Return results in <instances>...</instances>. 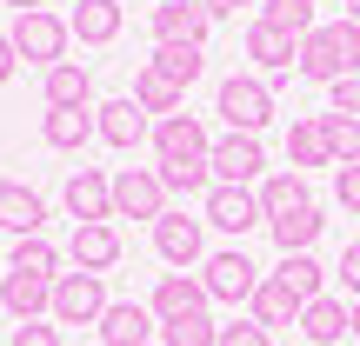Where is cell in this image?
<instances>
[{
  "label": "cell",
  "mask_w": 360,
  "mask_h": 346,
  "mask_svg": "<svg viewBox=\"0 0 360 346\" xmlns=\"http://www.w3.org/2000/svg\"><path fill=\"white\" fill-rule=\"evenodd\" d=\"M300 74H307V80H321V87H334V80L360 74V27H354V20L314 27V34L300 40Z\"/></svg>",
  "instance_id": "6da1fadb"
},
{
  "label": "cell",
  "mask_w": 360,
  "mask_h": 346,
  "mask_svg": "<svg viewBox=\"0 0 360 346\" xmlns=\"http://www.w3.org/2000/svg\"><path fill=\"white\" fill-rule=\"evenodd\" d=\"M114 307L107 300V273H60L53 280V307H47V320L53 326H101V313Z\"/></svg>",
  "instance_id": "7a4b0ae2"
},
{
  "label": "cell",
  "mask_w": 360,
  "mask_h": 346,
  "mask_svg": "<svg viewBox=\"0 0 360 346\" xmlns=\"http://www.w3.org/2000/svg\"><path fill=\"white\" fill-rule=\"evenodd\" d=\"M214 114L227 120V133H260L274 120V87L260 74H233V80H220Z\"/></svg>",
  "instance_id": "3957f363"
},
{
  "label": "cell",
  "mask_w": 360,
  "mask_h": 346,
  "mask_svg": "<svg viewBox=\"0 0 360 346\" xmlns=\"http://www.w3.org/2000/svg\"><path fill=\"white\" fill-rule=\"evenodd\" d=\"M7 40H13V53H20V60H34L40 74H47V67H60V60H67V40H74V34H67L60 13L40 7V13H13Z\"/></svg>",
  "instance_id": "277c9868"
},
{
  "label": "cell",
  "mask_w": 360,
  "mask_h": 346,
  "mask_svg": "<svg viewBox=\"0 0 360 346\" xmlns=\"http://www.w3.org/2000/svg\"><path fill=\"white\" fill-rule=\"evenodd\" d=\"M160 213H167L160 167H120L114 173V220H160Z\"/></svg>",
  "instance_id": "5b68a950"
},
{
  "label": "cell",
  "mask_w": 360,
  "mask_h": 346,
  "mask_svg": "<svg viewBox=\"0 0 360 346\" xmlns=\"http://www.w3.org/2000/svg\"><path fill=\"white\" fill-rule=\"evenodd\" d=\"M207 167H214L220 187H254L267 173V147H260V133H227V140H214Z\"/></svg>",
  "instance_id": "8992f818"
},
{
  "label": "cell",
  "mask_w": 360,
  "mask_h": 346,
  "mask_svg": "<svg viewBox=\"0 0 360 346\" xmlns=\"http://www.w3.org/2000/svg\"><path fill=\"white\" fill-rule=\"evenodd\" d=\"M154 253L167 260L174 273L200 267V260H207V220H187V213H160V220H154Z\"/></svg>",
  "instance_id": "52a82bcc"
},
{
  "label": "cell",
  "mask_w": 360,
  "mask_h": 346,
  "mask_svg": "<svg viewBox=\"0 0 360 346\" xmlns=\"http://www.w3.org/2000/svg\"><path fill=\"white\" fill-rule=\"evenodd\" d=\"M94 127H101V140L114 147V154H134L141 140H154V120H147V107L134 100V93H120V100L94 107Z\"/></svg>",
  "instance_id": "ba28073f"
},
{
  "label": "cell",
  "mask_w": 360,
  "mask_h": 346,
  "mask_svg": "<svg viewBox=\"0 0 360 346\" xmlns=\"http://www.w3.org/2000/svg\"><path fill=\"white\" fill-rule=\"evenodd\" d=\"M200 280H207V300H227V307H247V300L260 293V280H267V273H260V267H254L247 253H214Z\"/></svg>",
  "instance_id": "9c48e42d"
},
{
  "label": "cell",
  "mask_w": 360,
  "mask_h": 346,
  "mask_svg": "<svg viewBox=\"0 0 360 346\" xmlns=\"http://www.w3.org/2000/svg\"><path fill=\"white\" fill-rule=\"evenodd\" d=\"M247 60H260V80H287V74H300V40L294 34H281V27H267V20H254L247 27Z\"/></svg>",
  "instance_id": "30bf717a"
},
{
  "label": "cell",
  "mask_w": 360,
  "mask_h": 346,
  "mask_svg": "<svg viewBox=\"0 0 360 346\" xmlns=\"http://www.w3.org/2000/svg\"><path fill=\"white\" fill-rule=\"evenodd\" d=\"M207 227H220V233H254V227H267V213H260V193L254 187H207Z\"/></svg>",
  "instance_id": "8fae6325"
},
{
  "label": "cell",
  "mask_w": 360,
  "mask_h": 346,
  "mask_svg": "<svg viewBox=\"0 0 360 346\" xmlns=\"http://www.w3.org/2000/svg\"><path fill=\"white\" fill-rule=\"evenodd\" d=\"M147 27H154V47H207V13L193 7V0H167V7L147 13Z\"/></svg>",
  "instance_id": "7c38bea8"
},
{
  "label": "cell",
  "mask_w": 360,
  "mask_h": 346,
  "mask_svg": "<svg viewBox=\"0 0 360 346\" xmlns=\"http://www.w3.org/2000/svg\"><path fill=\"white\" fill-rule=\"evenodd\" d=\"M214 154V140H207V127L193 114H167L154 120V160L167 167V160H207Z\"/></svg>",
  "instance_id": "4fadbf2b"
},
{
  "label": "cell",
  "mask_w": 360,
  "mask_h": 346,
  "mask_svg": "<svg viewBox=\"0 0 360 346\" xmlns=\"http://www.w3.org/2000/svg\"><path fill=\"white\" fill-rule=\"evenodd\" d=\"M67 213H74V227L114 220V180H107L101 167H80V173H67Z\"/></svg>",
  "instance_id": "5bb4252c"
},
{
  "label": "cell",
  "mask_w": 360,
  "mask_h": 346,
  "mask_svg": "<svg viewBox=\"0 0 360 346\" xmlns=\"http://www.w3.org/2000/svg\"><path fill=\"white\" fill-rule=\"evenodd\" d=\"M40 227H47V200H40L27 180H0V233H13V240H34Z\"/></svg>",
  "instance_id": "9a60e30c"
},
{
  "label": "cell",
  "mask_w": 360,
  "mask_h": 346,
  "mask_svg": "<svg viewBox=\"0 0 360 346\" xmlns=\"http://www.w3.org/2000/svg\"><path fill=\"white\" fill-rule=\"evenodd\" d=\"M347 333H354V307H347V300L321 293V300L300 307V340H314V346H347Z\"/></svg>",
  "instance_id": "2e32d148"
},
{
  "label": "cell",
  "mask_w": 360,
  "mask_h": 346,
  "mask_svg": "<svg viewBox=\"0 0 360 346\" xmlns=\"http://www.w3.org/2000/svg\"><path fill=\"white\" fill-rule=\"evenodd\" d=\"M154 333H160V320L141 300H114V307L101 313V346H147Z\"/></svg>",
  "instance_id": "e0dca14e"
},
{
  "label": "cell",
  "mask_w": 360,
  "mask_h": 346,
  "mask_svg": "<svg viewBox=\"0 0 360 346\" xmlns=\"http://www.w3.org/2000/svg\"><path fill=\"white\" fill-rule=\"evenodd\" d=\"M300 307H307V300H300L294 286L281 280V273H267V280H260V293L247 300V320L274 333V326H300Z\"/></svg>",
  "instance_id": "ac0fdd59"
},
{
  "label": "cell",
  "mask_w": 360,
  "mask_h": 346,
  "mask_svg": "<svg viewBox=\"0 0 360 346\" xmlns=\"http://www.w3.org/2000/svg\"><path fill=\"white\" fill-rule=\"evenodd\" d=\"M67 253H74V267H80V273H107V267L120 260V227H114V220H94V227H74Z\"/></svg>",
  "instance_id": "d6986e66"
},
{
  "label": "cell",
  "mask_w": 360,
  "mask_h": 346,
  "mask_svg": "<svg viewBox=\"0 0 360 346\" xmlns=\"http://www.w3.org/2000/svg\"><path fill=\"white\" fill-rule=\"evenodd\" d=\"M154 320H187V313H207V280H193V273H160L154 286Z\"/></svg>",
  "instance_id": "ffe728a7"
},
{
  "label": "cell",
  "mask_w": 360,
  "mask_h": 346,
  "mask_svg": "<svg viewBox=\"0 0 360 346\" xmlns=\"http://www.w3.org/2000/svg\"><path fill=\"white\" fill-rule=\"evenodd\" d=\"M94 107H47V120H40V140L53 147V154H80V147L94 140Z\"/></svg>",
  "instance_id": "44dd1931"
},
{
  "label": "cell",
  "mask_w": 360,
  "mask_h": 346,
  "mask_svg": "<svg viewBox=\"0 0 360 346\" xmlns=\"http://www.w3.org/2000/svg\"><path fill=\"white\" fill-rule=\"evenodd\" d=\"M67 34H74L80 47H107V40H120V0H74Z\"/></svg>",
  "instance_id": "7402d4cb"
},
{
  "label": "cell",
  "mask_w": 360,
  "mask_h": 346,
  "mask_svg": "<svg viewBox=\"0 0 360 346\" xmlns=\"http://www.w3.org/2000/svg\"><path fill=\"white\" fill-rule=\"evenodd\" d=\"M0 307L13 313V320H47L53 307V280H27V273H0Z\"/></svg>",
  "instance_id": "603a6c76"
},
{
  "label": "cell",
  "mask_w": 360,
  "mask_h": 346,
  "mask_svg": "<svg viewBox=\"0 0 360 346\" xmlns=\"http://www.w3.org/2000/svg\"><path fill=\"white\" fill-rule=\"evenodd\" d=\"M40 93H47V107H94V74L80 60H60L40 74Z\"/></svg>",
  "instance_id": "cb8c5ba5"
},
{
  "label": "cell",
  "mask_w": 360,
  "mask_h": 346,
  "mask_svg": "<svg viewBox=\"0 0 360 346\" xmlns=\"http://www.w3.org/2000/svg\"><path fill=\"white\" fill-rule=\"evenodd\" d=\"M300 206H314L307 173H267L260 180V213L267 220H287V213H300Z\"/></svg>",
  "instance_id": "d4e9b609"
},
{
  "label": "cell",
  "mask_w": 360,
  "mask_h": 346,
  "mask_svg": "<svg viewBox=\"0 0 360 346\" xmlns=\"http://www.w3.org/2000/svg\"><path fill=\"white\" fill-rule=\"evenodd\" d=\"M7 273H27V280H60V246H53L47 233H34V240H13Z\"/></svg>",
  "instance_id": "484cf974"
},
{
  "label": "cell",
  "mask_w": 360,
  "mask_h": 346,
  "mask_svg": "<svg viewBox=\"0 0 360 346\" xmlns=\"http://www.w3.org/2000/svg\"><path fill=\"white\" fill-rule=\"evenodd\" d=\"M134 100L147 107V120H167V114H180V100H187V87H174L160 67H141L134 74Z\"/></svg>",
  "instance_id": "4316f807"
},
{
  "label": "cell",
  "mask_w": 360,
  "mask_h": 346,
  "mask_svg": "<svg viewBox=\"0 0 360 346\" xmlns=\"http://www.w3.org/2000/svg\"><path fill=\"white\" fill-rule=\"evenodd\" d=\"M321 206H300V213H287V220H267V233H274V246L281 253H314V240H321Z\"/></svg>",
  "instance_id": "83f0119b"
},
{
  "label": "cell",
  "mask_w": 360,
  "mask_h": 346,
  "mask_svg": "<svg viewBox=\"0 0 360 346\" xmlns=\"http://www.w3.org/2000/svg\"><path fill=\"white\" fill-rule=\"evenodd\" d=\"M287 160H294V173H300V167H334V160H327L321 114H314V120H294V127H287Z\"/></svg>",
  "instance_id": "f1b7e54d"
},
{
  "label": "cell",
  "mask_w": 360,
  "mask_h": 346,
  "mask_svg": "<svg viewBox=\"0 0 360 346\" xmlns=\"http://www.w3.org/2000/svg\"><path fill=\"white\" fill-rule=\"evenodd\" d=\"M321 133H327V160H334V167H360V120L321 114Z\"/></svg>",
  "instance_id": "f546056e"
},
{
  "label": "cell",
  "mask_w": 360,
  "mask_h": 346,
  "mask_svg": "<svg viewBox=\"0 0 360 346\" xmlns=\"http://www.w3.org/2000/svg\"><path fill=\"white\" fill-rule=\"evenodd\" d=\"M314 7H321V0H260V20L294 34V40H307L314 34Z\"/></svg>",
  "instance_id": "4dcf8cb0"
},
{
  "label": "cell",
  "mask_w": 360,
  "mask_h": 346,
  "mask_svg": "<svg viewBox=\"0 0 360 346\" xmlns=\"http://www.w3.org/2000/svg\"><path fill=\"white\" fill-rule=\"evenodd\" d=\"M274 273H281L300 300H321V286H327V267L314 253H281V267H274Z\"/></svg>",
  "instance_id": "1f68e13d"
},
{
  "label": "cell",
  "mask_w": 360,
  "mask_h": 346,
  "mask_svg": "<svg viewBox=\"0 0 360 346\" xmlns=\"http://www.w3.org/2000/svg\"><path fill=\"white\" fill-rule=\"evenodd\" d=\"M147 67H160L174 87H193L200 67H207V47H154V60H147Z\"/></svg>",
  "instance_id": "d6a6232c"
},
{
  "label": "cell",
  "mask_w": 360,
  "mask_h": 346,
  "mask_svg": "<svg viewBox=\"0 0 360 346\" xmlns=\"http://www.w3.org/2000/svg\"><path fill=\"white\" fill-rule=\"evenodd\" d=\"M160 346H220V326L207 313H187V320H160Z\"/></svg>",
  "instance_id": "836d02e7"
},
{
  "label": "cell",
  "mask_w": 360,
  "mask_h": 346,
  "mask_svg": "<svg viewBox=\"0 0 360 346\" xmlns=\"http://www.w3.org/2000/svg\"><path fill=\"white\" fill-rule=\"evenodd\" d=\"M160 187H167V193H200V200H207L214 167H207V160H167V167H160Z\"/></svg>",
  "instance_id": "e575fe53"
},
{
  "label": "cell",
  "mask_w": 360,
  "mask_h": 346,
  "mask_svg": "<svg viewBox=\"0 0 360 346\" xmlns=\"http://www.w3.org/2000/svg\"><path fill=\"white\" fill-rule=\"evenodd\" d=\"M7 346H60V326L53 320H27V326H13Z\"/></svg>",
  "instance_id": "d590c367"
},
{
  "label": "cell",
  "mask_w": 360,
  "mask_h": 346,
  "mask_svg": "<svg viewBox=\"0 0 360 346\" xmlns=\"http://www.w3.org/2000/svg\"><path fill=\"white\" fill-rule=\"evenodd\" d=\"M220 346H274V333L254 320H233V326H220Z\"/></svg>",
  "instance_id": "8d00e7d4"
},
{
  "label": "cell",
  "mask_w": 360,
  "mask_h": 346,
  "mask_svg": "<svg viewBox=\"0 0 360 346\" xmlns=\"http://www.w3.org/2000/svg\"><path fill=\"white\" fill-rule=\"evenodd\" d=\"M327 100H334V114H347V120H360V74H347V80H334V87H327Z\"/></svg>",
  "instance_id": "74e56055"
},
{
  "label": "cell",
  "mask_w": 360,
  "mask_h": 346,
  "mask_svg": "<svg viewBox=\"0 0 360 346\" xmlns=\"http://www.w3.org/2000/svg\"><path fill=\"white\" fill-rule=\"evenodd\" d=\"M334 200L347 213H360V167H334Z\"/></svg>",
  "instance_id": "f35d334b"
},
{
  "label": "cell",
  "mask_w": 360,
  "mask_h": 346,
  "mask_svg": "<svg viewBox=\"0 0 360 346\" xmlns=\"http://www.w3.org/2000/svg\"><path fill=\"white\" fill-rule=\"evenodd\" d=\"M334 273H340V286L360 300V240H347V253H340V267H334Z\"/></svg>",
  "instance_id": "ab89813d"
},
{
  "label": "cell",
  "mask_w": 360,
  "mask_h": 346,
  "mask_svg": "<svg viewBox=\"0 0 360 346\" xmlns=\"http://www.w3.org/2000/svg\"><path fill=\"white\" fill-rule=\"evenodd\" d=\"M13 67H20V53H13V40L0 34V87H7V80H13Z\"/></svg>",
  "instance_id": "60d3db41"
},
{
  "label": "cell",
  "mask_w": 360,
  "mask_h": 346,
  "mask_svg": "<svg viewBox=\"0 0 360 346\" xmlns=\"http://www.w3.org/2000/svg\"><path fill=\"white\" fill-rule=\"evenodd\" d=\"M193 7H200V13H207V20H227V13H233V7H227V0H193Z\"/></svg>",
  "instance_id": "b9f144b4"
},
{
  "label": "cell",
  "mask_w": 360,
  "mask_h": 346,
  "mask_svg": "<svg viewBox=\"0 0 360 346\" xmlns=\"http://www.w3.org/2000/svg\"><path fill=\"white\" fill-rule=\"evenodd\" d=\"M7 7H13V13H40V0H7Z\"/></svg>",
  "instance_id": "7bdbcfd3"
},
{
  "label": "cell",
  "mask_w": 360,
  "mask_h": 346,
  "mask_svg": "<svg viewBox=\"0 0 360 346\" xmlns=\"http://www.w3.org/2000/svg\"><path fill=\"white\" fill-rule=\"evenodd\" d=\"M347 20H354V27H360V0H347Z\"/></svg>",
  "instance_id": "ee69618b"
},
{
  "label": "cell",
  "mask_w": 360,
  "mask_h": 346,
  "mask_svg": "<svg viewBox=\"0 0 360 346\" xmlns=\"http://www.w3.org/2000/svg\"><path fill=\"white\" fill-rule=\"evenodd\" d=\"M347 340H360V300H354V333H347Z\"/></svg>",
  "instance_id": "f6af8a7d"
},
{
  "label": "cell",
  "mask_w": 360,
  "mask_h": 346,
  "mask_svg": "<svg viewBox=\"0 0 360 346\" xmlns=\"http://www.w3.org/2000/svg\"><path fill=\"white\" fill-rule=\"evenodd\" d=\"M227 7H260V0H227Z\"/></svg>",
  "instance_id": "bcb514c9"
},
{
  "label": "cell",
  "mask_w": 360,
  "mask_h": 346,
  "mask_svg": "<svg viewBox=\"0 0 360 346\" xmlns=\"http://www.w3.org/2000/svg\"><path fill=\"white\" fill-rule=\"evenodd\" d=\"M154 7H167V0H154Z\"/></svg>",
  "instance_id": "7dc6e473"
},
{
  "label": "cell",
  "mask_w": 360,
  "mask_h": 346,
  "mask_svg": "<svg viewBox=\"0 0 360 346\" xmlns=\"http://www.w3.org/2000/svg\"><path fill=\"white\" fill-rule=\"evenodd\" d=\"M147 346H160V340H147Z\"/></svg>",
  "instance_id": "c3c4849f"
},
{
  "label": "cell",
  "mask_w": 360,
  "mask_h": 346,
  "mask_svg": "<svg viewBox=\"0 0 360 346\" xmlns=\"http://www.w3.org/2000/svg\"><path fill=\"white\" fill-rule=\"evenodd\" d=\"M347 346H360V340H347Z\"/></svg>",
  "instance_id": "681fc988"
}]
</instances>
